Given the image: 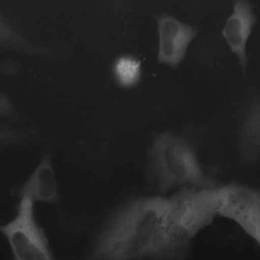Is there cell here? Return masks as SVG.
I'll return each mask as SVG.
<instances>
[{
  "instance_id": "obj_6",
  "label": "cell",
  "mask_w": 260,
  "mask_h": 260,
  "mask_svg": "<svg viewBox=\"0 0 260 260\" xmlns=\"http://www.w3.org/2000/svg\"><path fill=\"white\" fill-rule=\"evenodd\" d=\"M157 62L176 69L183 60L189 44L197 35V30L166 13L157 18Z\"/></svg>"
},
{
  "instance_id": "obj_10",
  "label": "cell",
  "mask_w": 260,
  "mask_h": 260,
  "mask_svg": "<svg viewBox=\"0 0 260 260\" xmlns=\"http://www.w3.org/2000/svg\"><path fill=\"white\" fill-rule=\"evenodd\" d=\"M0 51H11L30 56H43L45 52L44 48L16 32L1 16Z\"/></svg>"
},
{
  "instance_id": "obj_2",
  "label": "cell",
  "mask_w": 260,
  "mask_h": 260,
  "mask_svg": "<svg viewBox=\"0 0 260 260\" xmlns=\"http://www.w3.org/2000/svg\"><path fill=\"white\" fill-rule=\"evenodd\" d=\"M215 187H184L168 198L166 210L146 257L178 259L186 257L194 237L218 215Z\"/></svg>"
},
{
  "instance_id": "obj_9",
  "label": "cell",
  "mask_w": 260,
  "mask_h": 260,
  "mask_svg": "<svg viewBox=\"0 0 260 260\" xmlns=\"http://www.w3.org/2000/svg\"><path fill=\"white\" fill-rule=\"evenodd\" d=\"M240 157L252 164L259 158V105L255 101L249 108L241 130L239 143Z\"/></svg>"
},
{
  "instance_id": "obj_12",
  "label": "cell",
  "mask_w": 260,
  "mask_h": 260,
  "mask_svg": "<svg viewBox=\"0 0 260 260\" xmlns=\"http://www.w3.org/2000/svg\"><path fill=\"white\" fill-rule=\"evenodd\" d=\"M141 61L135 58L123 56L116 60L113 72L117 83L123 87H131L140 80Z\"/></svg>"
},
{
  "instance_id": "obj_5",
  "label": "cell",
  "mask_w": 260,
  "mask_h": 260,
  "mask_svg": "<svg viewBox=\"0 0 260 260\" xmlns=\"http://www.w3.org/2000/svg\"><path fill=\"white\" fill-rule=\"evenodd\" d=\"M218 215L234 221L260 243V193L243 185L231 183L215 187Z\"/></svg>"
},
{
  "instance_id": "obj_14",
  "label": "cell",
  "mask_w": 260,
  "mask_h": 260,
  "mask_svg": "<svg viewBox=\"0 0 260 260\" xmlns=\"http://www.w3.org/2000/svg\"><path fill=\"white\" fill-rule=\"evenodd\" d=\"M24 71L23 64L19 59L13 58H0V75L16 77Z\"/></svg>"
},
{
  "instance_id": "obj_8",
  "label": "cell",
  "mask_w": 260,
  "mask_h": 260,
  "mask_svg": "<svg viewBox=\"0 0 260 260\" xmlns=\"http://www.w3.org/2000/svg\"><path fill=\"white\" fill-rule=\"evenodd\" d=\"M18 198H27L33 201L56 204L59 202L56 175L51 154H44L33 172L16 190Z\"/></svg>"
},
{
  "instance_id": "obj_13",
  "label": "cell",
  "mask_w": 260,
  "mask_h": 260,
  "mask_svg": "<svg viewBox=\"0 0 260 260\" xmlns=\"http://www.w3.org/2000/svg\"><path fill=\"white\" fill-rule=\"evenodd\" d=\"M0 119L29 129H36L28 124L27 118L17 108L11 98L0 90Z\"/></svg>"
},
{
  "instance_id": "obj_11",
  "label": "cell",
  "mask_w": 260,
  "mask_h": 260,
  "mask_svg": "<svg viewBox=\"0 0 260 260\" xmlns=\"http://www.w3.org/2000/svg\"><path fill=\"white\" fill-rule=\"evenodd\" d=\"M38 139L36 129H29L0 119V150L34 144Z\"/></svg>"
},
{
  "instance_id": "obj_7",
  "label": "cell",
  "mask_w": 260,
  "mask_h": 260,
  "mask_svg": "<svg viewBox=\"0 0 260 260\" xmlns=\"http://www.w3.org/2000/svg\"><path fill=\"white\" fill-rule=\"evenodd\" d=\"M234 10L222 31L230 50L236 54L242 68L247 64L246 45L256 17L252 5L247 0H233Z\"/></svg>"
},
{
  "instance_id": "obj_1",
  "label": "cell",
  "mask_w": 260,
  "mask_h": 260,
  "mask_svg": "<svg viewBox=\"0 0 260 260\" xmlns=\"http://www.w3.org/2000/svg\"><path fill=\"white\" fill-rule=\"evenodd\" d=\"M168 203V198L161 196L141 197L116 208L96 234L91 256L102 259L146 257Z\"/></svg>"
},
{
  "instance_id": "obj_3",
  "label": "cell",
  "mask_w": 260,
  "mask_h": 260,
  "mask_svg": "<svg viewBox=\"0 0 260 260\" xmlns=\"http://www.w3.org/2000/svg\"><path fill=\"white\" fill-rule=\"evenodd\" d=\"M146 173L161 194L175 187L211 188L217 185L215 179L204 170L191 142L170 132L155 137L148 153Z\"/></svg>"
},
{
  "instance_id": "obj_4",
  "label": "cell",
  "mask_w": 260,
  "mask_h": 260,
  "mask_svg": "<svg viewBox=\"0 0 260 260\" xmlns=\"http://www.w3.org/2000/svg\"><path fill=\"white\" fill-rule=\"evenodd\" d=\"M15 216L0 224V234L7 240L15 260L53 259L48 239L38 223L35 203L27 198H19Z\"/></svg>"
}]
</instances>
